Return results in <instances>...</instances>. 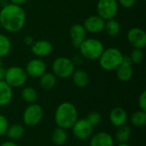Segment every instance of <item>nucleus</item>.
<instances>
[{"mask_svg":"<svg viewBox=\"0 0 146 146\" xmlns=\"http://www.w3.org/2000/svg\"><path fill=\"white\" fill-rule=\"evenodd\" d=\"M26 11L21 5L9 3L0 10V25L7 32L17 33L26 23Z\"/></svg>","mask_w":146,"mask_h":146,"instance_id":"obj_1","label":"nucleus"},{"mask_svg":"<svg viewBox=\"0 0 146 146\" xmlns=\"http://www.w3.org/2000/svg\"><path fill=\"white\" fill-rule=\"evenodd\" d=\"M54 120L57 127L63 129H69L78 120V110L72 103L63 102L57 106Z\"/></svg>","mask_w":146,"mask_h":146,"instance_id":"obj_2","label":"nucleus"},{"mask_svg":"<svg viewBox=\"0 0 146 146\" xmlns=\"http://www.w3.org/2000/svg\"><path fill=\"white\" fill-rule=\"evenodd\" d=\"M124 55L122 52L115 48L110 47L104 49L100 57L98 58L100 67L105 71H115L119 65L123 61Z\"/></svg>","mask_w":146,"mask_h":146,"instance_id":"obj_3","label":"nucleus"},{"mask_svg":"<svg viewBox=\"0 0 146 146\" xmlns=\"http://www.w3.org/2000/svg\"><path fill=\"white\" fill-rule=\"evenodd\" d=\"M80 55L83 58L95 61L98 60L101 54L103 53L104 47L103 43L95 38H86L79 47Z\"/></svg>","mask_w":146,"mask_h":146,"instance_id":"obj_4","label":"nucleus"},{"mask_svg":"<svg viewBox=\"0 0 146 146\" xmlns=\"http://www.w3.org/2000/svg\"><path fill=\"white\" fill-rule=\"evenodd\" d=\"M75 70V65L72 59L60 56L54 60L52 63V73L56 78L68 79L70 78Z\"/></svg>","mask_w":146,"mask_h":146,"instance_id":"obj_5","label":"nucleus"},{"mask_svg":"<svg viewBox=\"0 0 146 146\" xmlns=\"http://www.w3.org/2000/svg\"><path fill=\"white\" fill-rule=\"evenodd\" d=\"M3 80L12 88H18L25 85L27 80V74L21 67L12 66L5 70Z\"/></svg>","mask_w":146,"mask_h":146,"instance_id":"obj_6","label":"nucleus"},{"mask_svg":"<svg viewBox=\"0 0 146 146\" xmlns=\"http://www.w3.org/2000/svg\"><path fill=\"white\" fill-rule=\"evenodd\" d=\"M44 116V110L43 108L34 103L29 104L24 110L22 119L24 124L27 127H35L37 126L43 119Z\"/></svg>","mask_w":146,"mask_h":146,"instance_id":"obj_7","label":"nucleus"},{"mask_svg":"<svg viewBox=\"0 0 146 146\" xmlns=\"http://www.w3.org/2000/svg\"><path fill=\"white\" fill-rule=\"evenodd\" d=\"M119 10L117 0H98L97 3L98 15L104 21L114 19Z\"/></svg>","mask_w":146,"mask_h":146,"instance_id":"obj_8","label":"nucleus"},{"mask_svg":"<svg viewBox=\"0 0 146 146\" xmlns=\"http://www.w3.org/2000/svg\"><path fill=\"white\" fill-rule=\"evenodd\" d=\"M71 128L74 136L79 140L90 139L93 132V127H92L86 119H78Z\"/></svg>","mask_w":146,"mask_h":146,"instance_id":"obj_9","label":"nucleus"},{"mask_svg":"<svg viewBox=\"0 0 146 146\" xmlns=\"http://www.w3.org/2000/svg\"><path fill=\"white\" fill-rule=\"evenodd\" d=\"M128 43L134 49L143 50L146 46L145 31L139 27H133L128 30L127 34Z\"/></svg>","mask_w":146,"mask_h":146,"instance_id":"obj_10","label":"nucleus"},{"mask_svg":"<svg viewBox=\"0 0 146 146\" xmlns=\"http://www.w3.org/2000/svg\"><path fill=\"white\" fill-rule=\"evenodd\" d=\"M46 64L40 58H33L28 61L26 65L25 71L27 76L32 78H39L46 72Z\"/></svg>","mask_w":146,"mask_h":146,"instance_id":"obj_11","label":"nucleus"},{"mask_svg":"<svg viewBox=\"0 0 146 146\" xmlns=\"http://www.w3.org/2000/svg\"><path fill=\"white\" fill-rule=\"evenodd\" d=\"M82 25L86 33H99L104 30L105 21L98 15H92L88 16L84 21Z\"/></svg>","mask_w":146,"mask_h":146,"instance_id":"obj_12","label":"nucleus"},{"mask_svg":"<svg viewBox=\"0 0 146 146\" xmlns=\"http://www.w3.org/2000/svg\"><path fill=\"white\" fill-rule=\"evenodd\" d=\"M116 77L119 80L122 82L129 81L133 75V62L129 59L127 56H124L123 61L119 65V67L115 69Z\"/></svg>","mask_w":146,"mask_h":146,"instance_id":"obj_13","label":"nucleus"},{"mask_svg":"<svg viewBox=\"0 0 146 146\" xmlns=\"http://www.w3.org/2000/svg\"><path fill=\"white\" fill-rule=\"evenodd\" d=\"M52 50H53L52 44L46 39H40V40L34 41L31 45V51L38 58L47 56L52 52Z\"/></svg>","mask_w":146,"mask_h":146,"instance_id":"obj_14","label":"nucleus"},{"mask_svg":"<svg viewBox=\"0 0 146 146\" xmlns=\"http://www.w3.org/2000/svg\"><path fill=\"white\" fill-rule=\"evenodd\" d=\"M69 36L72 45L75 49H79L81 43L86 38V31L85 30L83 25L74 24L69 29Z\"/></svg>","mask_w":146,"mask_h":146,"instance_id":"obj_15","label":"nucleus"},{"mask_svg":"<svg viewBox=\"0 0 146 146\" xmlns=\"http://www.w3.org/2000/svg\"><path fill=\"white\" fill-rule=\"evenodd\" d=\"M109 119H110V123L113 126L119 127L122 125L127 124V121L128 119L127 112L126 110L121 107L114 108L110 113Z\"/></svg>","mask_w":146,"mask_h":146,"instance_id":"obj_16","label":"nucleus"},{"mask_svg":"<svg viewBox=\"0 0 146 146\" xmlns=\"http://www.w3.org/2000/svg\"><path fill=\"white\" fill-rule=\"evenodd\" d=\"M90 146H114L115 139L112 135L106 132H99L91 136Z\"/></svg>","mask_w":146,"mask_h":146,"instance_id":"obj_17","label":"nucleus"},{"mask_svg":"<svg viewBox=\"0 0 146 146\" xmlns=\"http://www.w3.org/2000/svg\"><path fill=\"white\" fill-rule=\"evenodd\" d=\"M71 77L74 86L79 88L86 87L90 82L89 74L83 69H75Z\"/></svg>","mask_w":146,"mask_h":146,"instance_id":"obj_18","label":"nucleus"},{"mask_svg":"<svg viewBox=\"0 0 146 146\" xmlns=\"http://www.w3.org/2000/svg\"><path fill=\"white\" fill-rule=\"evenodd\" d=\"M13 98V90L3 80H0V106L8 105Z\"/></svg>","mask_w":146,"mask_h":146,"instance_id":"obj_19","label":"nucleus"},{"mask_svg":"<svg viewBox=\"0 0 146 146\" xmlns=\"http://www.w3.org/2000/svg\"><path fill=\"white\" fill-rule=\"evenodd\" d=\"M56 84V77L53 73L45 72L39 77V85L42 89L49 91L55 87Z\"/></svg>","mask_w":146,"mask_h":146,"instance_id":"obj_20","label":"nucleus"},{"mask_svg":"<svg viewBox=\"0 0 146 146\" xmlns=\"http://www.w3.org/2000/svg\"><path fill=\"white\" fill-rule=\"evenodd\" d=\"M25 133V129L21 124L15 123L9 126L5 135L11 140H17L21 139Z\"/></svg>","mask_w":146,"mask_h":146,"instance_id":"obj_21","label":"nucleus"},{"mask_svg":"<svg viewBox=\"0 0 146 146\" xmlns=\"http://www.w3.org/2000/svg\"><path fill=\"white\" fill-rule=\"evenodd\" d=\"M68 133L66 132V129H63L62 127H57L54 129L51 134V139L54 145L57 146L64 145L68 141Z\"/></svg>","mask_w":146,"mask_h":146,"instance_id":"obj_22","label":"nucleus"},{"mask_svg":"<svg viewBox=\"0 0 146 146\" xmlns=\"http://www.w3.org/2000/svg\"><path fill=\"white\" fill-rule=\"evenodd\" d=\"M132 130L131 127L125 124L119 127H117V130L115 132V140L121 144V143H127L131 138Z\"/></svg>","mask_w":146,"mask_h":146,"instance_id":"obj_23","label":"nucleus"},{"mask_svg":"<svg viewBox=\"0 0 146 146\" xmlns=\"http://www.w3.org/2000/svg\"><path fill=\"white\" fill-rule=\"evenodd\" d=\"M104 31L106 32V33L109 36L115 37L121 32V25L116 20H115V18L108 20V21H105Z\"/></svg>","mask_w":146,"mask_h":146,"instance_id":"obj_24","label":"nucleus"},{"mask_svg":"<svg viewBox=\"0 0 146 146\" xmlns=\"http://www.w3.org/2000/svg\"><path fill=\"white\" fill-rule=\"evenodd\" d=\"M21 96L22 100L29 104L36 103L38 99L37 91L33 87H31V86H27L23 88L21 91Z\"/></svg>","mask_w":146,"mask_h":146,"instance_id":"obj_25","label":"nucleus"},{"mask_svg":"<svg viewBox=\"0 0 146 146\" xmlns=\"http://www.w3.org/2000/svg\"><path fill=\"white\" fill-rule=\"evenodd\" d=\"M131 123L137 127H142L146 125V111L137 110L130 117Z\"/></svg>","mask_w":146,"mask_h":146,"instance_id":"obj_26","label":"nucleus"},{"mask_svg":"<svg viewBox=\"0 0 146 146\" xmlns=\"http://www.w3.org/2000/svg\"><path fill=\"white\" fill-rule=\"evenodd\" d=\"M11 50V42L9 38L2 33H0V58H3L9 55Z\"/></svg>","mask_w":146,"mask_h":146,"instance_id":"obj_27","label":"nucleus"},{"mask_svg":"<svg viewBox=\"0 0 146 146\" xmlns=\"http://www.w3.org/2000/svg\"><path fill=\"white\" fill-rule=\"evenodd\" d=\"M129 59L131 60V62L135 64H139V63H141L145 58V55H144V52L142 50L140 49H133L130 55L128 56Z\"/></svg>","mask_w":146,"mask_h":146,"instance_id":"obj_28","label":"nucleus"},{"mask_svg":"<svg viewBox=\"0 0 146 146\" xmlns=\"http://www.w3.org/2000/svg\"><path fill=\"white\" fill-rule=\"evenodd\" d=\"M86 120L92 127H96L102 121V115L98 111H92L87 115Z\"/></svg>","mask_w":146,"mask_h":146,"instance_id":"obj_29","label":"nucleus"},{"mask_svg":"<svg viewBox=\"0 0 146 146\" xmlns=\"http://www.w3.org/2000/svg\"><path fill=\"white\" fill-rule=\"evenodd\" d=\"M9 126V125L8 119L3 115L0 114V137L5 135Z\"/></svg>","mask_w":146,"mask_h":146,"instance_id":"obj_30","label":"nucleus"},{"mask_svg":"<svg viewBox=\"0 0 146 146\" xmlns=\"http://www.w3.org/2000/svg\"><path fill=\"white\" fill-rule=\"evenodd\" d=\"M139 110L146 111V91H143L141 92V94L139 97Z\"/></svg>","mask_w":146,"mask_h":146,"instance_id":"obj_31","label":"nucleus"},{"mask_svg":"<svg viewBox=\"0 0 146 146\" xmlns=\"http://www.w3.org/2000/svg\"><path fill=\"white\" fill-rule=\"evenodd\" d=\"M137 0H117L118 4L125 9H131L134 6Z\"/></svg>","mask_w":146,"mask_h":146,"instance_id":"obj_32","label":"nucleus"},{"mask_svg":"<svg viewBox=\"0 0 146 146\" xmlns=\"http://www.w3.org/2000/svg\"><path fill=\"white\" fill-rule=\"evenodd\" d=\"M23 42H24V44H25L26 45L31 46V45L33 44V43L34 42V39H33V37L27 35V36H25V37L23 38Z\"/></svg>","mask_w":146,"mask_h":146,"instance_id":"obj_33","label":"nucleus"},{"mask_svg":"<svg viewBox=\"0 0 146 146\" xmlns=\"http://www.w3.org/2000/svg\"><path fill=\"white\" fill-rule=\"evenodd\" d=\"M27 0H9V3L16 4V5H21L23 3H25Z\"/></svg>","mask_w":146,"mask_h":146,"instance_id":"obj_34","label":"nucleus"},{"mask_svg":"<svg viewBox=\"0 0 146 146\" xmlns=\"http://www.w3.org/2000/svg\"><path fill=\"white\" fill-rule=\"evenodd\" d=\"M5 68H3V66L0 67V80H3L4 79V75H5Z\"/></svg>","mask_w":146,"mask_h":146,"instance_id":"obj_35","label":"nucleus"},{"mask_svg":"<svg viewBox=\"0 0 146 146\" xmlns=\"http://www.w3.org/2000/svg\"><path fill=\"white\" fill-rule=\"evenodd\" d=\"M0 146H18L15 142L13 141H6V142H3V144H1Z\"/></svg>","mask_w":146,"mask_h":146,"instance_id":"obj_36","label":"nucleus"},{"mask_svg":"<svg viewBox=\"0 0 146 146\" xmlns=\"http://www.w3.org/2000/svg\"><path fill=\"white\" fill-rule=\"evenodd\" d=\"M116 146H130V145L128 143H121V144H118Z\"/></svg>","mask_w":146,"mask_h":146,"instance_id":"obj_37","label":"nucleus"},{"mask_svg":"<svg viewBox=\"0 0 146 146\" xmlns=\"http://www.w3.org/2000/svg\"><path fill=\"white\" fill-rule=\"evenodd\" d=\"M1 66H3V62H2V58H0V67H1Z\"/></svg>","mask_w":146,"mask_h":146,"instance_id":"obj_38","label":"nucleus"},{"mask_svg":"<svg viewBox=\"0 0 146 146\" xmlns=\"http://www.w3.org/2000/svg\"><path fill=\"white\" fill-rule=\"evenodd\" d=\"M142 1H145V0H142Z\"/></svg>","mask_w":146,"mask_h":146,"instance_id":"obj_39","label":"nucleus"}]
</instances>
